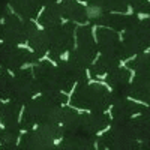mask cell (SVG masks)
I'll use <instances>...</instances> for the list:
<instances>
[{
  "label": "cell",
  "instance_id": "6da1fadb",
  "mask_svg": "<svg viewBox=\"0 0 150 150\" xmlns=\"http://www.w3.org/2000/svg\"><path fill=\"white\" fill-rule=\"evenodd\" d=\"M131 8L134 11V14L150 15V2L149 0H132Z\"/></svg>",
  "mask_w": 150,
  "mask_h": 150
},
{
  "label": "cell",
  "instance_id": "7a4b0ae2",
  "mask_svg": "<svg viewBox=\"0 0 150 150\" xmlns=\"http://www.w3.org/2000/svg\"><path fill=\"white\" fill-rule=\"evenodd\" d=\"M131 2H132V0H131Z\"/></svg>",
  "mask_w": 150,
  "mask_h": 150
},
{
  "label": "cell",
  "instance_id": "3957f363",
  "mask_svg": "<svg viewBox=\"0 0 150 150\" xmlns=\"http://www.w3.org/2000/svg\"><path fill=\"white\" fill-rule=\"evenodd\" d=\"M149 17H150V15H149Z\"/></svg>",
  "mask_w": 150,
  "mask_h": 150
}]
</instances>
